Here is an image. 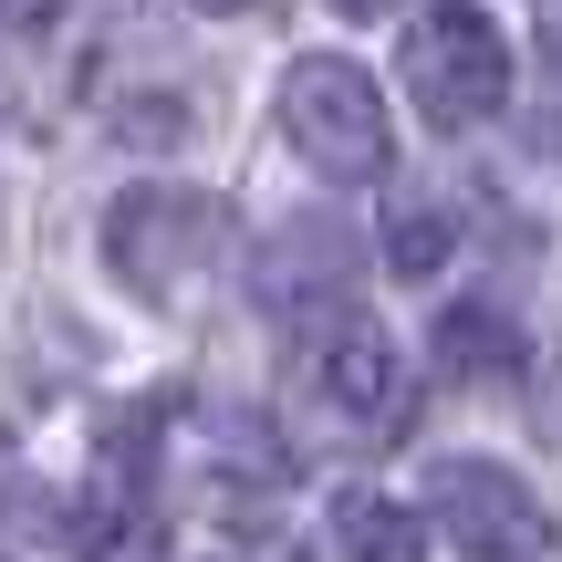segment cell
<instances>
[{
    "instance_id": "obj_1",
    "label": "cell",
    "mask_w": 562,
    "mask_h": 562,
    "mask_svg": "<svg viewBox=\"0 0 562 562\" xmlns=\"http://www.w3.org/2000/svg\"><path fill=\"white\" fill-rule=\"evenodd\" d=\"M396 74H406V94H417V115L438 136H469V125H490L510 104V42H501V21L480 0H427L406 21Z\"/></svg>"
},
{
    "instance_id": "obj_2",
    "label": "cell",
    "mask_w": 562,
    "mask_h": 562,
    "mask_svg": "<svg viewBox=\"0 0 562 562\" xmlns=\"http://www.w3.org/2000/svg\"><path fill=\"white\" fill-rule=\"evenodd\" d=\"M281 136H292V157L313 167V178H334V188L385 178V157H396L375 74L344 63V53H302L292 74H281Z\"/></svg>"
},
{
    "instance_id": "obj_3",
    "label": "cell",
    "mask_w": 562,
    "mask_h": 562,
    "mask_svg": "<svg viewBox=\"0 0 562 562\" xmlns=\"http://www.w3.org/2000/svg\"><path fill=\"white\" fill-rule=\"evenodd\" d=\"M220 250H229V209L199 199V188H136L104 220V261L136 281V292H188Z\"/></svg>"
},
{
    "instance_id": "obj_4",
    "label": "cell",
    "mask_w": 562,
    "mask_h": 562,
    "mask_svg": "<svg viewBox=\"0 0 562 562\" xmlns=\"http://www.w3.org/2000/svg\"><path fill=\"white\" fill-rule=\"evenodd\" d=\"M427 510L469 562H552V510L531 501V480H510L490 459H438Z\"/></svg>"
},
{
    "instance_id": "obj_5",
    "label": "cell",
    "mask_w": 562,
    "mask_h": 562,
    "mask_svg": "<svg viewBox=\"0 0 562 562\" xmlns=\"http://www.w3.org/2000/svg\"><path fill=\"white\" fill-rule=\"evenodd\" d=\"M302 375H313L323 417H334V427H355V438H396V427H406V406H417V385H406V355L375 334V323H355V313H344L334 334H313Z\"/></svg>"
},
{
    "instance_id": "obj_6",
    "label": "cell",
    "mask_w": 562,
    "mask_h": 562,
    "mask_svg": "<svg viewBox=\"0 0 562 562\" xmlns=\"http://www.w3.org/2000/svg\"><path fill=\"white\" fill-rule=\"evenodd\" d=\"M323 552L334 562H427L417 552V510H396L385 490H344L334 521H323Z\"/></svg>"
},
{
    "instance_id": "obj_7",
    "label": "cell",
    "mask_w": 562,
    "mask_h": 562,
    "mask_svg": "<svg viewBox=\"0 0 562 562\" xmlns=\"http://www.w3.org/2000/svg\"><path fill=\"white\" fill-rule=\"evenodd\" d=\"M438 364H448V375H490V385H501L510 364H521V323H510L501 302H448V313H438Z\"/></svg>"
},
{
    "instance_id": "obj_8",
    "label": "cell",
    "mask_w": 562,
    "mask_h": 562,
    "mask_svg": "<svg viewBox=\"0 0 562 562\" xmlns=\"http://www.w3.org/2000/svg\"><path fill=\"white\" fill-rule=\"evenodd\" d=\"M385 261H396L406 281L438 271V261H448V220H438V209H396V229H385Z\"/></svg>"
},
{
    "instance_id": "obj_9",
    "label": "cell",
    "mask_w": 562,
    "mask_h": 562,
    "mask_svg": "<svg viewBox=\"0 0 562 562\" xmlns=\"http://www.w3.org/2000/svg\"><path fill=\"white\" fill-rule=\"evenodd\" d=\"M334 11H344V21H385L396 0H334Z\"/></svg>"
},
{
    "instance_id": "obj_10",
    "label": "cell",
    "mask_w": 562,
    "mask_h": 562,
    "mask_svg": "<svg viewBox=\"0 0 562 562\" xmlns=\"http://www.w3.org/2000/svg\"><path fill=\"white\" fill-rule=\"evenodd\" d=\"M188 11H250V0H188Z\"/></svg>"
}]
</instances>
